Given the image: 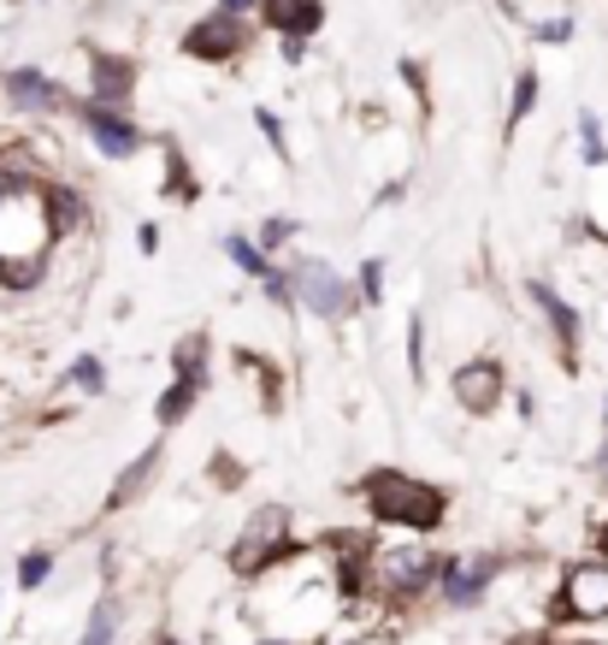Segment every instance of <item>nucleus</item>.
Wrapping results in <instances>:
<instances>
[{
	"label": "nucleus",
	"mask_w": 608,
	"mask_h": 645,
	"mask_svg": "<svg viewBox=\"0 0 608 645\" xmlns=\"http://www.w3.org/2000/svg\"><path fill=\"white\" fill-rule=\"evenodd\" d=\"M54 208L60 201L30 178H0V273H36L54 237Z\"/></svg>",
	"instance_id": "obj_1"
},
{
	"label": "nucleus",
	"mask_w": 608,
	"mask_h": 645,
	"mask_svg": "<svg viewBox=\"0 0 608 645\" xmlns=\"http://www.w3.org/2000/svg\"><path fill=\"white\" fill-rule=\"evenodd\" d=\"M367 503H373V516L402 521V528H438L443 521V491L413 480V474H396V468L367 480Z\"/></svg>",
	"instance_id": "obj_2"
},
{
	"label": "nucleus",
	"mask_w": 608,
	"mask_h": 645,
	"mask_svg": "<svg viewBox=\"0 0 608 645\" xmlns=\"http://www.w3.org/2000/svg\"><path fill=\"white\" fill-rule=\"evenodd\" d=\"M284 551H290V516H284V509H260V516L249 521V533L237 539L231 563H237L242 574H254V569L277 563Z\"/></svg>",
	"instance_id": "obj_3"
},
{
	"label": "nucleus",
	"mask_w": 608,
	"mask_h": 645,
	"mask_svg": "<svg viewBox=\"0 0 608 645\" xmlns=\"http://www.w3.org/2000/svg\"><path fill=\"white\" fill-rule=\"evenodd\" d=\"M290 279H295V297H302L314 314H325V320H343V314H349V302H355L349 279H343V273H332V267H325V261H302Z\"/></svg>",
	"instance_id": "obj_4"
},
{
	"label": "nucleus",
	"mask_w": 608,
	"mask_h": 645,
	"mask_svg": "<svg viewBox=\"0 0 608 645\" xmlns=\"http://www.w3.org/2000/svg\"><path fill=\"white\" fill-rule=\"evenodd\" d=\"M555 616H608V569L602 563H579V569H573L562 604H555Z\"/></svg>",
	"instance_id": "obj_5"
},
{
	"label": "nucleus",
	"mask_w": 608,
	"mask_h": 645,
	"mask_svg": "<svg viewBox=\"0 0 608 645\" xmlns=\"http://www.w3.org/2000/svg\"><path fill=\"white\" fill-rule=\"evenodd\" d=\"M378 581H385L396 599H413L420 586L443 581V563L438 556H426V551H390L385 563H378Z\"/></svg>",
	"instance_id": "obj_6"
},
{
	"label": "nucleus",
	"mask_w": 608,
	"mask_h": 645,
	"mask_svg": "<svg viewBox=\"0 0 608 645\" xmlns=\"http://www.w3.org/2000/svg\"><path fill=\"white\" fill-rule=\"evenodd\" d=\"M455 397H461V409L484 415V409L502 397V367H496V362H467V367L455 373Z\"/></svg>",
	"instance_id": "obj_7"
},
{
	"label": "nucleus",
	"mask_w": 608,
	"mask_h": 645,
	"mask_svg": "<svg viewBox=\"0 0 608 645\" xmlns=\"http://www.w3.org/2000/svg\"><path fill=\"white\" fill-rule=\"evenodd\" d=\"M237 42H242V24H237V12H219V19H207L189 30V54H201V60H224V54H237Z\"/></svg>",
	"instance_id": "obj_8"
},
{
	"label": "nucleus",
	"mask_w": 608,
	"mask_h": 645,
	"mask_svg": "<svg viewBox=\"0 0 608 645\" xmlns=\"http://www.w3.org/2000/svg\"><path fill=\"white\" fill-rule=\"evenodd\" d=\"M83 118H90V137H95L101 155L125 160V155H136V148H143V137H136V125H125V118H113L107 107H90Z\"/></svg>",
	"instance_id": "obj_9"
},
{
	"label": "nucleus",
	"mask_w": 608,
	"mask_h": 645,
	"mask_svg": "<svg viewBox=\"0 0 608 645\" xmlns=\"http://www.w3.org/2000/svg\"><path fill=\"white\" fill-rule=\"evenodd\" d=\"M266 12H272L277 30H290V37H307V30L319 24V7H314V0H266Z\"/></svg>",
	"instance_id": "obj_10"
},
{
	"label": "nucleus",
	"mask_w": 608,
	"mask_h": 645,
	"mask_svg": "<svg viewBox=\"0 0 608 645\" xmlns=\"http://www.w3.org/2000/svg\"><path fill=\"white\" fill-rule=\"evenodd\" d=\"M484 581H491V563H467V569H443V592H449V604H473Z\"/></svg>",
	"instance_id": "obj_11"
},
{
	"label": "nucleus",
	"mask_w": 608,
	"mask_h": 645,
	"mask_svg": "<svg viewBox=\"0 0 608 645\" xmlns=\"http://www.w3.org/2000/svg\"><path fill=\"white\" fill-rule=\"evenodd\" d=\"M130 60H107V54H95V95L101 101H125L130 95Z\"/></svg>",
	"instance_id": "obj_12"
},
{
	"label": "nucleus",
	"mask_w": 608,
	"mask_h": 645,
	"mask_svg": "<svg viewBox=\"0 0 608 645\" xmlns=\"http://www.w3.org/2000/svg\"><path fill=\"white\" fill-rule=\"evenodd\" d=\"M532 302L549 314V326H555V337H562V344H573V337H579V314H573L567 302L549 291V284H532Z\"/></svg>",
	"instance_id": "obj_13"
},
{
	"label": "nucleus",
	"mask_w": 608,
	"mask_h": 645,
	"mask_svg": "<svg viewBox=\"0 0 608 645\" xmlns=\"http://www.w3.org/2000/svg\"><path fill=\"white\" fill-rule=\"evenodd\" d=\"M7 95L19 101V107H54V101H60L54 83H48L42 72H12L7 77Z\"/></svg>",
	"instance_id": "obj_14"
},
{
	"label": "nucleus",
	"mask_w": 608,
	"mask_h": 645,
	"mask_svg": "<svg viewBox=\"0 0 608 645\" xmlns=\"http://www.w3.org/2000/svg\"><path fill=\"white\" fill-rule=\"evenodd\" d=\"M154 468H160V450H143V456H136V462H130V474H125V480L113 486V498H107V503H113V509H118V503H130L136 491H143V480H148Z\"/></svg>",
	"instance_id": "obj_15"
},
{
	"label": "nucleus",
	"mask_w": 608,
	"mask_h": 645,
	"mask_svg": "<svg viewBox=\"0 0 608 645\" xmlns=\"http://www.w3.org/2000/svg\"><path fill=\"white\" fill-rule=\"evenodd\" d=\"M113 634H118V604L107 599V604H95V616H90V634H83L77 645H113Z\"/></svg>",
	"instance_id": "obj_16"
},
{
	"label": "nucleus",
	"mask_w": 608,
	"mask_h": 645,
	"mask_svg": "<svg viewBox=\"0 0 608 645\" xmlns=\"http://www.w3.org/2000/svg\"><path fill=\"white\" fill-rule=\"evenodd\" d=\"M196 392H201V379H178V385L160 397V420H184V409L196 403Z\"/></svg>",
	"instance_id": "obj_17"
},
{
	"label": "nucleus",
	"mask_w": 608,
	"mask_h": 645,
	"mask_svg": "<svg viewBox=\"0 0 608 645\" xmlns=\"http://www.w3.org/2000/svg\"><path fill=\"white\" fill-rule=\"evenodd\" d=\"M201 362H207V337H184L178 344V379H201Z\"/></svg>",
	"instance_id": "obj_18"
},
{
	"label": "nucleus",
	"mask_w": 608,
	"mask_h": 645,
	"mask_svg": "<svg viewBox=\"0 0 608 645\" xmlns=\"http://www.w3.org/2000/svg\"><path fill=\"white\" fill-rule=\"evenodd\" d=\"M72 385H83V392H101V385H107V373H101L95 355H83V362L72 367Z\"/></svg>",
	"instance_id": "obj_19"
},
{
	"label": "nucleus",
	"mask_w": 608,
	"mask_h": 645,
	"mask_svg": "<svg viewBox=\"0 0 608 645\" xmlns=\"http://www.w3.org/2000/svg\"><path fill=\"white\" fill-rule=\"evenodd\" d=\"M48 563H54L48 551H30L24 569H19V581H24V586H42V581H48Z\"/></svg>",
	"instance_id": "obj_20"
},
{
	"label": "nucleus",
	"mask_w": 608,
	"mask_h": 645,
	"mask_svg": "<svg viewBox=\"0 0 608 645\" xmlns=\"http://www.w3.org/2000/svg\"><path fill=\"white\" fill-rule=\"evenodd\" d=\"M290 231H295L290 219H272V226L260 231V243H266V249H284V243H290Z\"/></svg>",
	"instance_id": "obj_21"
},
{
	"label": "nucleus",
	"mask_w": 608,
	"mask_h": 645,
	"mask_svg": "<svg viewBox=\"0 0 608 645\" xmlns=\"http://www.w3.org/2000/svg\"><path fill=\"white\" fill-rule=\"evenodd\" d=\"M242 7H254V0H224V12H242Z\"/></svg>",
	"instance_id": "obj_22"
},
{
	"label": "nucleus",
	"mask_w": 608,
	"mask_h": 645,
	"mask_svg": "<svg viewBox=\"0 0 608 645\" xmlns=\"http://www.w3.org/2000/svg\"><path fill=\"white\" fill-rule=\"evenodd\" d=\"M602 551H608V528H602Z\"/></svg>",
	"instance_id": "obj_23"
},
{
	"label": "nucleus",
	"mask_w": 608,
	"mask_h": 645,
	"mask_svg": "<svg viewBox=\"0 0 608 645\" xmlns=\"http://www.w3.org/2000/svg\"><path fill=\"white\" fill-rule=\"evenodd\" d=\"M602 468H608V450H602Z\"/></svg>",
	"instance_id": "obj_24"
},
{
	"label": "nucleus",
	"mask_w": 608,
	"mask_h": 645,
	"mask_svg": "<svg viewBox=\"0 0 608 645\" xmlns=\"http://www.w3.org/2000/svg\"><path fill=\"white\" fill-rule=\"evenodd\" d=\"M160 645H178V639H160Z\"/></svg>",
	"instance_id": "obj_25"
},
{
	"label": "nucleus",
	"mask_w": 608,
	"mask_h": 645,
	"mask_svg": "<svg viewBox=\"0 0 608 645\" xmlns=\"http://www.w3.org/2000/svg\"><path fill=\"white\" fill-rule=\"evenodd\" d=\"M532 645H544V639H532Z\"/></svg>",
	"instance_id": "obj_26"
}]
</instances>
